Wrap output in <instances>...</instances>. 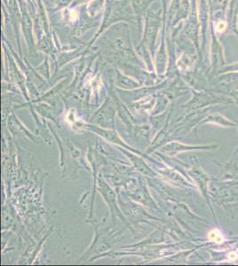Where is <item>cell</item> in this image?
Segmentation results:
<instances>
[{
    "label": "cell",
    "mask_w": 238,
    "mask_h": 266,
    "mask_svg": "<svg viewBox=\"0 0 238 266\" xmlns=\"http://www.w3.org/2000/svg\"><path fill=\"white\" fill-rule=\"evenodd\" d=\"M209 239L216 243H221L223 241V237L218 230H212L209 233Z\"/></svg>",
    "instance_id": "cell-1"
},
{
    "label": "cell",
    "mask_w": 238,
    "mask_h": 266,
    "mask_svg": "<svg viewBox=\"0 0 238 266\" xmlns=\"http://www.w3.org/2000/svg\"><path fill=\"white\" fill-rule=\"evenodd\" d=\"M226 27H227V24H226L224 21H220V22H219V23L217 24V26H216V30H217L218 32H223V31L225 30Z\"/></svg>",
    "instance_id": "cell-2"
},
{
    "label": "cell",
    "mask_w": 238,
    "mask_h": 266,
    "mask_svg": "<svg viewBox=\"0 0 238 266\" xmlns=\"http://www.w3.org/2000/svg\"><path fill=\"white\" fill-rule=\"evenodd\" d=\"M228 257H229V259H231V260H235V259L237 258V255H236L235 253H230V254L228 255Z\"/></svg>",
    "instance_id": "cell-3"
},
{
    "label": "cell",
    "mask_w": 238,
    "mask_h": 266,
    "mask_svg": "<svg viewBox=\"0 0 238 266\" xmlns=\"http://www.w3.org/2000/svg\"><path fill=\"white\" fill-rule=\"evenodd\" d=\"M77 13L76 12V11H72L71 12V19L72 20H75V19H76L77 18Z\"/></svg>",
    "instance_id": "cell-4"
}]
</instances>
